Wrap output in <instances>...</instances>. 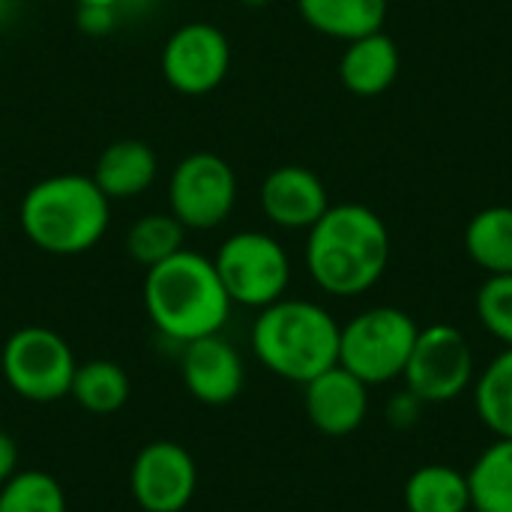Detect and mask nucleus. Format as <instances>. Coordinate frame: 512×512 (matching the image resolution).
<instances>
[{
	"instance_id": "20e7f679",
	"label": "nucleus",
	"mask_w": 512,
	"mask_h": 512,
	"mask_svg": "<svg viewBox=\"0 0 512 512\" xmlns=\"http://www.w3.org/2000/svg\"><path fill=\"white\" fill-rule=\"evenodd\" d=\"M342 324L315 300L282 297L258 312L249 345L255 360L282 381L309 384L339 366Z\"/></svg>"
},
{
	"instance_id": "f257e3e1",
	"label": "nucleus",
	"mask_w": 512,
	"mask_h": 512,
	"mask_svg": "<svg viewBox=\"0 0 512 512\" xmlns=\"http://www.w3.org/2000/svg\"><path fill=\"white\" fill-rule=\"evenodd\" d=\"M390 231L366 204H330L306 231V273L330 297H360L372 291L390 264Z\"/></svg>"
},
{
	"instance_id": "6ab92c4d",
	"label": "nucleus",
	"mask_w": 512,
	"mask_h": 512,
	"mask_svg": "<svg viewBox=\"0 0 512 512\" xmlns=\"http://www.w3.org/2000/svg\"><path fill=\"white\" fill-rule=\"evenodd\" d=\"M465 252L489 276L512 273V207L495 204L474 213L465 228Z\"/></svg>"
},
{
	"instance_id": "423d86ee",
	"label": "nucleus",
	"mask_w": 512,
	"mask_h": 512,
	"mask_svg": "<svg viewBox=\"0 0 512 512\" xmlns=\"http://www.w3.org/2000/svg\"><path fill=\"white\" fill-rule=\"evenodd\" d=\"M216 273L234 306L261 312L285 297L291 285V255L267 231H237L216 249Z\"/></svg>"
},
{
	"instance_id": "2f4dec72",
	"label": "nucleus",
	"mask_w": 512,
	"mask_h": 512,
	"mask_svg": "<svg viewBox=\"0 0 512 512\" xmlns=\"http://www.w3.org/2000/svg\"><path fill=\"white\" fill-rule=\"evenodd\" d=\"M243 6H249V9H261V6H267L270 0H240Z\"/></svg>"
},
{
	"instance_id": "c85d7f7f",
	"label": "nucleus",
	"mask_w": 512,
	"mask_h": 512,
	"mask_svg": "<svg viewBox=\"0 0 512 512\" xmlns=\"http://www.w3.org/2000/svg\"><path fill=\"white\" fill-rule=\"evenodd\" d=\"M153 6H156V0H120L117 15H120V21L123 18H138V15H147Z\"/></svg>"
},
{
	"instance_id": "393cba45",
	"label": "nucleus",
	"mask_w": 512,
	"mask_h": 512,
	"mask_svg": "<svg viewBox=\"0 0 512 512\" xmlns=\"http://www.w3.org/2000/svg\"><path fill=\"white\" fill-rule=\"evenodd\" d=\"M477 318L483 330L512 348V273L489 276L477 291Z\"/></svg>"
},
{
	"instance_id": "9d476101",
	"label": "nucleus",
	"mask_w": 512,
	"mask_h": 512,
	"mask_svg": "<svg viewBox=\"0 0 512 512\" xmlns=\"http://www.w3.org/2000/svg\"><path fill=\"white\" fill-rule=\"evenodd\" d=\"M159 69L180 96H207L228 78L231 42L210 21H186L165 39Z\"/></svg>"
},
{
	"instance_id": "f8f14e48",
	"label": "nucleus",
	"mask_w": 512,
	"mask_h": 512,
	"mask_svg": "<svg viewBox=\"0 0 512 512\" xmlns=\"http://www.w3.org/2000/svg\"><path fill=\"white\" fill-rule=\"evenodd\" d=\"M180 378L186 393L210 408L231 405L246 387V363L240 351L222 336H204L183 345Z\"/></svg>"
},
{
	"instance_id": "39448f33",
	"label": "nucleus",
	"mask_w": 512,
	"mask_h": 512,
	"mask_svg": "<svg viewBox=\"0 0 512 512\" xmlns=\"http://www.w3.org/2000/svg\"><path fill=\"white\" fill-rule=\"evenodd\" d=\"M420 324L396 306H372L357 312L339 333V366L369 387L402 378Z\"/></svg>"
},
{
	"instance_id": "dca6fc26",
	"label": "nucleus",
	"mask_w": 512,
	"mask_h": 512,
	"mask_svg": "<svg viewBox=\"0 0 512 512\" xmlns=\"http://www.w3.org/2000/svg\"><path fill=\"white\" fill-rule=\"evenodd\" d=\"M399 66L402 57L396 42L384 30H378L345 42V51L339 57V81L354 96L372 99L393 87V81L399 78Z\"/></svg>"
},
{
	"instance_id": "0eeeda50",
	"label": "nucleus",
	"mask_w": 512,
	"mask_h": 512,
	"mask_svg": "<svg viewBox=\"0 0 512 512\" xmlns=\"http://www.w3.org/2000/svg\"><path fill=\"white\" fill-rule=\"evenodd\" d=\"M78 360L72 345L39 324L15 330L0 351V372L15 396L24 402L48 405L60 402L72 390Z\"/></svg>"
},
{
	"instance_id": "f3484780",
	"label": "nucleus",
	"mask_w": 512,
	"mask_h": 512,
	"mask_svg": "<svg viewBox=\"0 0 512 512\" xmlns=\"http://www.w3.org/2000/svg\"><path fill=\"white\" fill-rule=\"evenodd\" d=\"M297 12L315 33L351 42L384 30L387 0H297Z\"/></svg>"
},
{
	"instance_id": "7ed1b4c3",
	"label": "nucleus",
	"mask_w": 512,
	"mask_h": 512,
	"mask_svg": "<svg viewBox=\"0 0 512 512\" xmlns=\"http://www.w3.org/2000/svg\"><path fill=\"white\" fill-rule=\"evenodd\" d=\"M18 225L39 252L84 255L108 234L111 201L90 174H51L24 192Z\"/></svg>"
},
{
	"instance_id": "9b49d317",
	"label": "nucleus",
	"mask_w": 512,
	"mask_h": 512,
	"mask_svg": "<svg viewBox=\"0 0 512 512\" xmlns=\"http://www.w3.org/2000/svg\"><path fill=\"white\" fill-rule=\"evenodd\" d=\"M129 492L138 510L183 512L198 492V462L177 441H150L132 459Z\"/></svg>"
},
{
	"instance_id": "4be33fe9",
	"label": "nucleus",
	"mask_w": 512,
	"mask_h": 512,
	"mask_svg": "<svg viewBox=\"0 0 512 512\" xmlns=\"http://www.w3.org/2000/svg\"><path fill=\"white\" fill-rule=\"evenodd\" d=\"M474 411L495 438H512V348H504L495 360L477 372Z\"/></svg>"
},
{
	"instance_id": "7c9ffc66",
	"label": "nucleus",
	"mask_w": 512,
	"mask_h": 512,
	"mask_svg": "<svg viewBox=\"0 0 512 512\" xmlns=\"http://www.w3.org/2000/svg\"><path fill=\"white\" fill-rule=\"evenodd\" d=\"M117 3L120 0H75V6H111V9H117Z\"/></svg>"
},
{
	"instance_id": "ddd939ff",
	"label": "nucleus",
	"mask_w": 512,
	"mask_h": 512,
	"mask_svg": "<svg viewBox=\"0 0 512 512\" xmlns=\"http://www.w3.org/2000/svg\"><path fill=\"white\" fill-rule=\"evenodd\" d=\"M303 408L309 423L327 438L354 435L369 417V384L342 366H333L303 384Z\"/></svg>"
},
{
	"instance_id": "1a4fd4ad",
	"label": "nucleus",
	"mask_w": 512,
	"mask_h": 512,
	"mask_svg": "<svg viewBox=\"0 0 512 512\" xmlns=\"http://www.w3.org/2000/svg\"><path fill=\"white\" fill-rule=\"evenodd\" d=\"M234 207L237 174L222 156L198 150L174 165L168 180V213L186 231H213L231 219Z\"/></svg>"
},
{
	"instance_id": "aec40b11",
	"label": "nucleus",
	"mask_w": 512,
	"mask_h": 512,
	"mask_svg": "<svg viewBox=\"0 0 512 512\" xmlns=\"http://www.w3.org/2000/svg\"><path fill=\"white\" fill-rule=\"evenodd\" d=\"M471 512H512V438H495L468 468Z\"/></svg>"
},
{
	"instance_id": "f03ea898",
	"label": "nucleus",
	"mask_w": 512,
	"mask_h": 512,
	"mask_svg": "<svg viewBox=\"0 0 512 512\" xmlns=\"http://www.w3.org/2000/svg\"><path fill=\"white\" fill-rule=\"evenodd\" d=\"M231 309L216 264L204 252L180 249L144 276V312L156 333L180 348L222 333Z\"/></svg>"
},
{
	"instance_id": "b1692460",
	"label": "nucleus",
	"mask_w": 512,
	"mask_h": 512,
	"mask_svg": "<svg viewBox=\"0 0 512 512\" xmlns=\"http://www.w3.org/2000/svg\"><path fill=\"white\" fill-rule=\"evenodd\" d=\"M0 512H66V492L51 474L18 468L0 486Z\"/></svg>"
},
{
	"instance_id": "a211bd4d",
	"label": "nucleus",
	"mask_w": 512,
	"mask_h": 512,
	"mask_svg": "<svg viewBox=\"0 0 512 512\" xmlns=\"http://www.w3.org/2000/svg\"><path fill=\"white\" fill-rule=\"evenodd\" d=\"M408 512H471L468 474L453 465L417 468L402 492Z\"/></svg>"
},
{
	"instance_id": "2eb2a0df",
	"label": "nucleus",
	"mask_w": 512,
	"mask_h": 512,
	"mask_svg": "<svg viewBox=\"0 0 512 512\" xmlns=\"http://www.w3.org/2000/svg\"><path fill=\"white\" fill-rule=\"evenodd\" d=\"M156 174H159L156 150L141 138H120L99 153L90 177L108 195V201H129L144 195L156 183Z\"/></svg>"
},
{
	"instance_id": "5701e85b",
	"label": "nucleus",
	"mask_w": 512,
	"mask_h": 512,
	"mask_svg": "<svg viewBox=\"0 0 512 512\" xmlns=\"http://www.w3.org/2000/svg\"><path fill=\"white\" fill-rule=\"evenodd\" d=\"M183 240L186 228L171 213H144L126 231V255L138 267L150 270L165 258L177 255L180 249H186Z\"/></svg>"
},
{
	"instance_id": "412c9836",
	"label": "nucleus",
	"mask_w": 512,
	"mask_h": 512,
	"mask_svg": "<svg viewBox=\"0 0 512 512\" xmlns=\"http://www.w3.org/2000/svg\"><path fill=\"white\" fill-rule=\"evenodd\" d=\"M69 396L87 414H114L129 402L132 384H129V375L120 363L87 360V363H78Z\"/></svg>"
},
{
	"instance_id": "bb28decb",
	"label": "nucleus",
	"mask_w": 512,
	"mask_h": 512,
	"mask_svg": "<svg viewBox=\"0 0 512 512\" xmlns=\"http://www.w3.org/2000/svg\"><path fill=\"white\" fill-rule=\"evenodd\" d=\"M75 24L87 36H108L120 24V15L111 6H78Z\"/></svg>"
},
{
	"instance_id": "c756f323",
	"label": "nucleus",
	"mask_w": 512,
	"mask_h": 512,
	"mask_svg": "<svg viewBox=\"0 0 512 512\" xmlns=\"http://www.w3.org/2000/svg\"><path fill=\"white\" fill-rule=\"evenodd\" d=\"M21 9V0H0V24H9Z\"/></svg>"
},
{
	"instance_id": "4468645a",
	"label": "nucleus",
	"mask_w": 512,
	"mask_h": 512,
	"mask_svg": "<svg viewBox=\"0 0 512 512\" xmlns=\"http://www.w3.org/2000/svg\"><path fill=\"white\" fill-rule=\"evenodd\" d=\"M261 210L267 222L285 231H309L330 207L324 180L303 165H279L261 183Z\"/></svg>"
},
{
	"instance_id": "cd10ccee",
	"label": "nucleus",
	"mask_w": 512,
	"mask_h": 512,
	"mask_svg": "<svg viewBox=\"0 0 512 512\" xmlns=\"http://www.w3.org/2000/svg\"><path fill=\"white\" fill-rule=\"evenodd\" d=\"M15 471H18V444H15L6 432H0V486H3Z\"/></svg>"
},
{
	"instance_id": "6e6552de",
	"label": "nucleus",
	"mask_w": 512,
	"mask_h": 512,
	"mask_svg": "<svg viewBox=\"0 0 512 512\" xmlns=\"http://www.w3.org/2000/svg\"><path fill=\"white\" fill-rule=\"evenodd\" d=\"M402 381L423 405H444L465 396L477 381V360L468 336L453 324L420 327Z\"/></svg>"
},
{
	"instance_id": "a878e982",
	"label": "nucleus",
	"mask_w": 512,
	"mask_h": 512,
	"mask_svg": "<svg viewBox=\"0 0 512 512\" xmlns=\"http://www.w3.org/2000/svg\"><path fill=\"white\" fill-rule=\"evenodd\" d=\"M420 414H423V402L408 387L399 390L396 396H390L387 399V408H384V417H387V423L393 429H414L417 420H420Z\"/></svg>"
}]
</instances>
